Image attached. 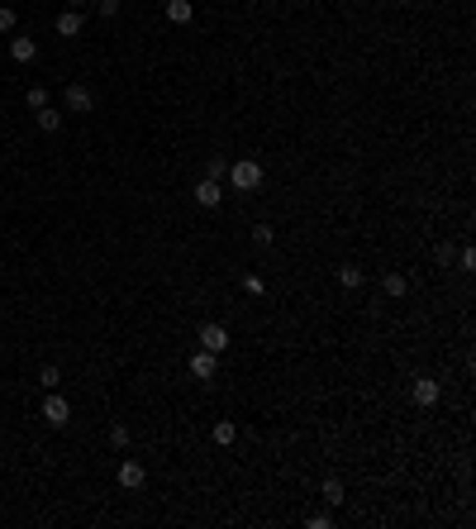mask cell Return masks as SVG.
I'll list each match as a JSON object with an SVG mask.
<instances>
[{
	"mask_svg": "<svg viewBox=\"0 0 476 529\" xmlns=\"http://www.w3.org/2000/svg\"><path fill=\"white\" fill-rule=\"evenodd\" d=\"M210 439H215V444H220V449H229V444H234V439H238V424H234V420H220V424H215V434H210Z\"/></svg>",
	"mask_w": 476,
	"mask_h": 529,
	"instance_id": "14",
	"label": "cell"
},
{
	"mask_svg": "<svg viewBox=\"0 0 476 529\" xmlns=\"http://www.w3.org/2000/svg\"><path fill=\"white\" fill-rule=\"evenodd\" d=\"M200 348L220 358V353L229 348V329H224V324H200Z\"/></svg>",
	"mask_w": 476,
	"mask_h": 529,
	"instance_id": "5",
	"label": "cell"
},
{
	"mask_svg": "<svg viewBox=\"0 0 476 529\" xmlns=\"http://www.w3.org/2000/svg\"><path fill=\"white\" fill-rule=\"evenodd\" d=\"M77 5H86V0H67V10H77Z\"/></svg>",
	"mask_w": 476,
	"mask_h": 529,
	"instance_id": "26",
	"label": "cell"
},
{
	"mask_svg": "<svg viewBox=\"0 0 476 529\" xmlns=\"http://www.w3.org/2000/svg\"><path fill=\"white\" fill-rule=\"evenodd\" d=\"M143 481H148V472H143V463H134V458H124V463H119V486H124V491H139Z\"/></svg>",
	"mask_w": 476,
	"mask_h": 529,
	"instance_id": "6",
	"label": "cell"
},
{
	"mask_svg": "<svg viewBox=\"0 0 476 529\" xmlns=\"http://www.w3.org/2000/svg\"><path fill=\"white\" fill-rule=\"evenodd\" d=\"M0 33H15V10L10 5H0Z\"/></svg>",
	"mask_w": 476,
	"mask_h": 529,
	"instance_id": "20",
	"label": "cell"
},
{
	"mask_svg": "<svg viewBox=\"0 0 476 529\" xmlns=\"http://www.w3.org/2000/svg\"><path fill=\"white\" fill-rule=\"evenodd\" d=\"M215 368H220V363H215V353H195V358H190V377H200V382H210V377H215Z\"/></svg>",
	"mask_w": 476,
	"mask_h": 529,
	"instance_id": "7",
	"label": "cell"
},
{
	"mask_svg": "<svg viewBox=\"0 0 476 529\" xmlns=\"http://www.w3.org/2000/svg\"><path fill=\"white\" fill-rule=\"evenodd\" d=\"M229 186H234V191H257V186H262V167H257L253 158H238L234 167H229Z\"/></svg>",
	"mask_w": 476,
	"mask_h": 529,
	"instance_id": "1",
	"label": "cell"
},
{
	"mask_svg": "<svg viewBox=\"0 0 476 529\" xmlns=\"http://www.w3.org/2000/svg\"><path fill=\"white\" fill-rule=\"evenodd\" d=\"M243 287L253 291V296H262V291H267V282H262V277H243Z\"/></svg>",
	"mask_w": 476,
	"mask_h": 529,
	"instance_id": "24",
	"label": "cell"
},
{
	"mask_svg": "<svg viewBox=\"0 0 476 529\" xmlns=\"http://www.w3.org/2000/svg\"><path fill=\"white\" fill-rule=\"evenodd\" d=\"M367 277H362V267H352V262H343V267H338V287H348V291H357L362 287Z\"/></svg>",
	"mask_w": 476,
	"mask_h": 529,
	"instance_id": "13",
	"label": "cell"
},
{
	"mask_svg": "<svg viewBox=\"0 0 476 529\" xmlns=\"http://www.w3.org/2000/svg\"><path fill=\"white\" fill-rule=\"evenodd\" d=\"M220 181H210V176H205V181H200V186H195V201H200V205H205V210H215V205H220Z\"/></svg>",
	"mask_w": 476,
	"mask_h": 529,
	"instance_id": "8",
	"label": "cell"
},
{
	"mask_svg": "<svg viewBox=\"0 0 476 529\" xmlns=\"http://www.w3.org/2000/svg\"><path fill=\"white\" fill-rule=\"evenodd\" d=\"M67 110L72 114H91L95 110V96H91V86H81V81H72V86H67Z\"/></svg>",
	"mask_w": 476,
	"mask_h": 529,
	"instance_id": "3",
	"label": "cell"
},
{
	"mask_svg": "<svg viewBox=\"0 0 476 529\" xmlns=\"http://www.w3.org/2000/svg\"><path fill=\"white\" fill-rule=\"evenodd\" d=\"M10 58H15V63H33V58H38V43H33V38H15V43H10Z\"/></svg>",
	"mask_w": 476,
	"mask_h": 529,
	"instance_id": "11",
	"label": "cell"
},
{
	"mask_svg": "<svg viewBox=\"0 0 476 529\" xmlns=\"http://www.w3.org/2000/svg\"><path fill=\"white\" fill-rule=\"evenodd\" d=\"M110 444H114V449H129V429H124V424H114V429H110Z\"/></svg>",
	"mask_w": 476,
	"mask_h": 529,
	"instance_id": "21",
	"label": "cell"
},
{
	"mask_svg": "<svg viewBox=\"0 0 476 529\" xmlns=\"http://www.w3.org/2000/svg\"><path fill=\"white\" fill-rule=\"evenodd\" d=\"M24 100H29V110H43V105H48V91H43V86H29V96H24Z\"/></svg>",
	"mask_w": 476,
	"mask_h": 529,
	"instance_id": "18",
	"label": "cell"
},
{
	"mask_svg": "<svg viewBox=\"0 0 476 529\" xmlns=\"http://www.w3.org/2000/svg\"><path fill=\"white\" fill-rule=\"evenodd\" d=\"M271 239H276V229H271V225H257V229H253V243H257V248H267Z\"/></svg>",
	"mask_w": 476,
	"mask_h": 529,
	"instance_id": "19",
	"label": "cell"
},
{
	"mask_svg": "<svg viewBox=\"0 0 476 529\" xmlns=\"http://www.w3.org/2000/svg\"><path fill=\"white\" fill-rule=\"evenodd\" d=\"M58 382H63V372H58L53 363H48V368L38 372V386H43V391H58Z\"/></svg>",
	"mask_w": 476,
	"mask_h": 529,
	"instance_id": "17",
	"label": "cell"
},
{
	"mask_svg": "<svg viewBox=\"0 0 476 529\" xmlns=\"http://www.w3.org/2000/svg\"><path fill=\"white\" fill-rule=\"evenodd\" d=\"M43 420L53 424V429H63L67 420H72V405H67V396H58V391H48V401H43Z\"/></svg>",
	"mask_w": 476,
	"mask_h": 529,
	"instance_id": "2",
	"label": "cell"
},
{
	"mask_svg": "<svg viewBox=\"0 0 476 529\" xmlns=\"http://www.w3.org/2000/svg\"><path fill=\"white\" fill-rule=\"evenodd\" d=\"M58 33H63V38H77V33H81V15H77V10H63V15H58Z\"/></svg>",
	"mask_w": 476,
	"mask_h": 529,
	"instance_id": "12",
	"label": "cell"
},
{
	"mask_svg": "<svg viewBox=\"0 0 476 529\" xmlns=\"http://www.w3.org/2000/svg\"><path fill=\"white\" fill-rule=\"evenodd\" d=\"M319 496L329 501V506H343V501H348V496H343V481H338V477L324 481V486H319Z\"/></svg>",
	"mask_w": 476,
	"mask_h": 529,
	"instance_id": "15",
	"label": "cell"
},
{
	"mask_svg": "<svg viewBox=\"0 0 476 529\" xmlns=\"http://www.w3.org/2000/svg\"><path fill=\"white\" fill-rule=\"evenodd\" d=\"M95 10H100V15L110 19V15H119V0H95Z\"/></svg>",
	"mask_w": 476,
	"mask_h": 529,
	"instance_id": "23",
	"label": "cell"
},
{
	"mask_svg": "<svg viewBox=\"0 0 476 529\" xmlns=\"http://www.w3.org/2000/svg\"><path fill=\"white\" fill-rule=\"evenodd\" d=\"M167 19H172V24H190V19H195V5H190V0H167Z\"/></svg>",
	"mask_w": 476,
	"mask_h": 529,
	"instance_id": "9",
	"label": "cell"
},
{
	"mask_svg": "<svg viewBox=\"0 0 476 529\" xmlns=\"http://www.w3.org/2000/svg\"><path fill=\"white\" fill-rule=\"evenodd\" d=\"M410 396H414V405H438L443 386L433 382V377H414V382H410Z\"/></svg>",
	"mask_w": 476,
	"mask_h": 529,
	"instance_id": "4",
	"label": "cell"
},
{
	"mask_svg": "<svg viewBox=\"0 0 476 529\" xmlns=\"http://www.w3.org/2000/svg\"><path fill=\"white\" fill-rule=\"evenodd\" d=\"M381 291H386L391 301H400V296L410 291V282H405V277H400V272H386V277H381Z\"/></svg>",
	"mask_w": 476,
	"mask_h": 529,
	"instance_id": "10",
	"label": "cell"
},
{
	"mask_svg": "<svg viewBox=\"0 0 476 529\" xmlns=\"http://www.w3.org/2000/svg\"><path fill=\"white\" fill-rule=\"evenodd\" d=\"M33 114H38V129H48V134L63 129V110H53V105H43V110H33Z\"/></svg>",
	"mask_w": 476,
	"mask_h": 529,
	"instance_id": "16",
	"label": "cell"
},
{
	"mask_svg": "<svg viewBox=\"0 0 476 529\" xmlns=\"http://www.w3.org/2000/svg\"><path fill=\"white\" fill-rule=\"evenodd\" d=\"M205 176H210V181H224V162L210 158V162H205Z\"/></svg>",
	"mask_w": 476,
	"mask_h": 529,
	"instance_id": "22",
	"label": "cell"
},
{
	"mask_svg": "<svg viewBox=\"0 0 476 529\" xmlns=\"http://www.w3.org/2000/svg\"><path fill=\"white\" fill-rule=\"evenodd\" d=\"M458 262H462V272H472V267H476V253H472V248H462Z\"/></svg>",
	"mask_w": 476,
	"mask_h": 529,
	"instance_id": "25",
	"label": "cell"
}]
</instances>
